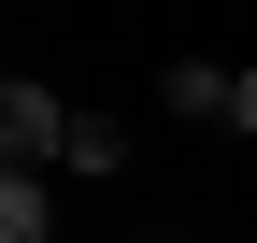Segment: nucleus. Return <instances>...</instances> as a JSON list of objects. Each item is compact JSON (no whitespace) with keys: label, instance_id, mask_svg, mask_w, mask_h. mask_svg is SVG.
Segmentation results:
<instances>
[{"label":"nucleus","instance_id":"obj_1","mask_svg":"<svg viewBox=\"0 0 257 243\" xmlns=\"http://www.w3.org/2000/svg\"><path fill=\"white\" fill-rule=\"evenodd\" d=\"M0 143H15V172H43V158H72V100H43V86H0Z\"/></svg>","mask_w":257,"mask_h":243},{"label":"nucleus","instance_id":"obj_2","mask_svg":"<svg viewBox=\"0 0 257 243\" xmlns=\"http://www.w3.org/2000/svg\"><path fill=\"white\" fill-rule=\"evenodd\" d=\"M0 243H43V172H0Z\"/></svg>","mask_w":257,"mask_h":243},{"label":"nucleus","instance_id":"obj_3","mask_svg":"<svg viewBox=\"0 0 257 243\" xmlns=\"http://www.w3.org/2000/svg\"><path fill=\"white\" fill-rule=\"evenodd\" d=\"M157 100H172V114H229V72H214V57H186V72L157 86Z\"/></svg>","mask_w":257,"mask_h":243},{"label":"nucleus","instance_id":"obj_4","mask_svg":"<svg viewBox=\"0 0 257 243\" xmlns=\"http://www.w3.org/2000/svg\"><path fill=\"white\" fill-rule=\"evenodd\" d=\"M72 172H128V129L114 114H72Z\"/></svg>","mask_w":257,"mask_h":243},{"label":"nucleus","instance_id":"obj_5","mask_svg":"<svg viewBox=\"0 0 257 243\" xmlns=\"http://www.w3.org/2000/svg\"><path fill=\"white\" fill-rule=\"evenodd\" d=\"M229 129H243V143H257V72H229Z\"/></svg>","mask_w":257,"mask_h":243}]
</instances>
